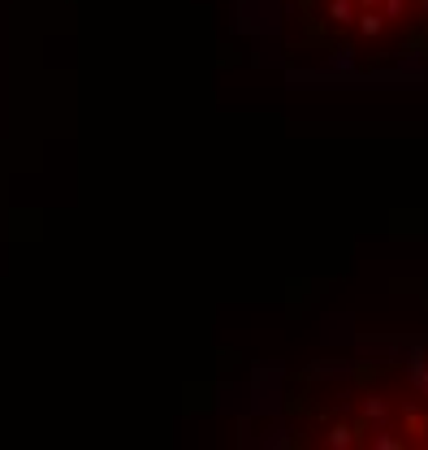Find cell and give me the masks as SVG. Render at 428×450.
<instances>
[{
  "label": "cell",
  "instance_id": "obj_2",
  "mask_svg": "<svg viewBox=\"0 0 428 450\" xmlns=\"http://www.w3.org/2000/svg\"><path fill=\"white\" fill-rule=\"evenodd\" d=\"M376 30H381V18H376V13H364V35H376Z\"/></svg>",
  "mask_w": 428,
  "mask_h": 450
},
{
  "label": "cell",
  "instance_id": "obj_3",
  "mask_svg": "<svg viewBox=\"0 0 428 450\" xmlns=\"http://www.w3.org/2000/svg\"><path fill=\"white\" fill-rule=\"evenodd\" d=\"M402 5H407V0H389V13H398Z\"/></svg>",
  "mask_w": 428,
  "mask_h": 450
},
{
  "label": "cell",
  "instance_id": "obj_1",
  "mask_svg": "<svg viewBox=\"0 0 428 450\" xmlns=\"http://www.w3.org/2000/svg\"><path fill=\"white\" fill-rule=\"evenodd\" d=\"M333 18H338V22L351 18V0H333Z\"/></svg>",
  "mask_w": 428,
  "mask_h": 450
}]
</instances>
